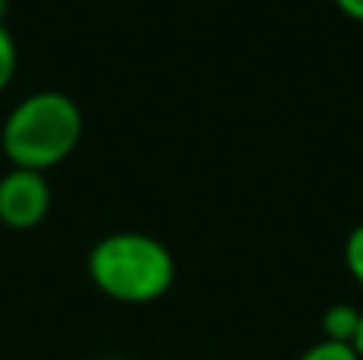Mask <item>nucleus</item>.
<instances>
[{"label": "nucleus", "instance_id": "7ed1b4c3", "mask_svg": "<svg viewBox=\"0 0 363 360\" xmlns=\"http://www.w3.org/2000/svg\"><path fill=\"white\" fill-rule=\"evenodd\" d=\"M51 208V189L45 172L13 166L0 179V223L10 230H32Z\"/></svg>", "mask_w": 363, "mask_h": 360}, {"label": "nucleus", "instance_id": "9d476101", "mask_svg": "<svg viewBox=\"0 0 363 360\" xmlns=\"http://www.w3.org/2000/svg\"><path fill=\"white\" fill-rule=\"evenodd\" d=\"M4 16H6V0H0V23H4Z\"/></svg>", "mask_w": 363, "mask_h": 360}, {"label": "nucleus", "instance_id": "6e6552de", "mask_svg": "<svg viewBox=\"0 0 363 360\" xmlns=\"http://www.w3.org/2000/svg\"><path fill=\"white\" fill-rule=\"evenodd\" d=\"M335 4H338L341 10L347 13V16H354V19H363V0H335Z\"/></svg>", "mask_w": 363, "mask_h": 360}, {"label": "nucleus", "instance_id": "f03ea898", "mask_svg": "<svg viewBox=\"0 0 363 360\" xmlns=\"http://www.w3.org/2000/svg\"><path fill=\"white\" fill-rule=\"evenodd\" d=\"M83 134V115L64 93H32L4 121V153L19 169L45 172L64 163L77 150Z\"/></svg>", "mask_w": 363, "mask_h": 360}, {"label": "nucleus", "instance_id": "0eeeda50", "mask_svg": "<svg viewBox=\"0 0 363 360\" xmlns=\"http://www.w3.org/2000/svg\"><path fill=\"white\" fill-rule=\"evenodd\" d=\"M345 265L363 284V223L351 230V236H347V242H345Z\"/></svg>", "mask_w": 363, "mask_h": 360}, {"label": "nucleus", "instance_id": "20e7f679", "mask_svg": "<svg viewBox=\"0 0 363 360\" xmlns=\"http://www.w3.org/2000/svg\"><path fill=\"white\" fill-rule=\"evenodd\" d=\"M360 329V310L351 303H335L325 310L322 316V332H325V342H341V344H354Z\"/></svg>", "mask_w": 363, "mask_h": 360}, {"label": "nucleus", "instance_id": "1a4fd4ad", "mask_svg": "<svg viewBox=\"0 0 363 360\" xmlns=\"http://www.w3.org/2000/svg\"><path fill=\"white\" fill-rule=\"evenodd\" d=\"M354 351H357V357L363 360V310H360V329H357V338H354Z\"/></svg>", "mask_w": 363, "mask_h": 360}, {"label": "nucleus", "instance_id": "423d86ee", "mask_svg": "<svg viewBox=\"0 0 363 360\" xmlns=\"http://www.w3.org/2000/svg\"><path fill=\"white\" fill-rule=\"evenodd\" d=\"M300 360H360V357H357V351H354V344L325 342V338H322V342L313 344Z\"/></svg>", "mask_w": 363, "mask_h": 360}, {"label": "nucleus", "instance_id": "f257e3e1", "mask_svg": "<svg viewBox=\"0 0 363 360\" xmlns=\"http://www.w3.org/2000/svg\"><path fill=\"white\" fill-rule=\"evenodd\" d=\"M89 281L118 303H153L176 281L169 249L147 233H112L93 246L86 259Z\"/></svg>", "mask_w": 363, "mask_h": 360}, {"label": "nucleus", "instance_id": "9b49d317", "mask_svg": "<svg viewBox=\"0 0 363 360\" xmlns=\"http://www.w3.org/2000/svg\"><path fill=\"white\" fill-rule=\"evenodd\" d=\"M99 360H125V357H99Z\"/></svg>", "mask_w": 363, "mask_h": 360}, {"label": "nucleus", "instance_id": "39448f33", "mask_svg": "<svg viewBox=\"0 0 363 360\" xmlns=\"http://www.w3.org/2000/svg\"><path fill=\"white\" fill-rule=\"evenodd\" d=\"M13 74H16V42L0 23V93L13 83Z\"/></svg>", "mask_w": 363, "mask_h": 360}]
</instances>
